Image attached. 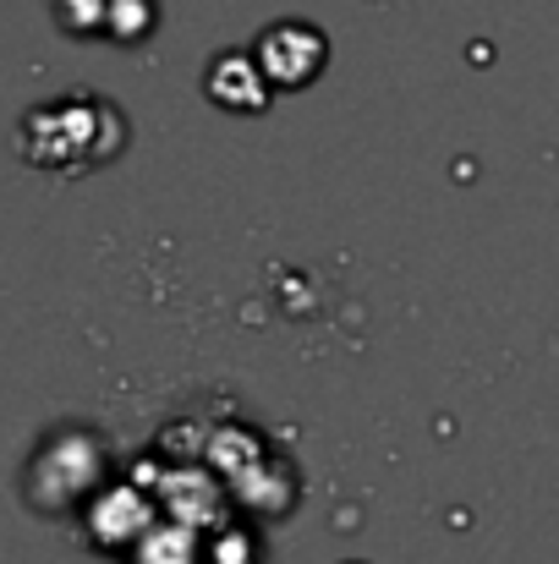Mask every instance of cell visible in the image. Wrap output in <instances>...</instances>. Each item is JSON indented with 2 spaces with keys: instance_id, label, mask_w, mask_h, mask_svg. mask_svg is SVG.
Here are the masks:
<instances>
[{
  "instance_id": "cell-1",
  "label": "cell",
  "mask_w": 559,
  "mask_h": 564,
  "mask_svg": "<svg viewBox=\"0 0 559 564\" xmlns=\"http://www.w3.org/2000/svg\"><path fill=\"white\" fill-rule=\"evenodd\" d=\"M324 55H330V44H324V33H319L313 22H275V28L258 39V66H264L275 83H286V88L308 83V77L324 66Z\"/></svg>"
}]
</instances>
